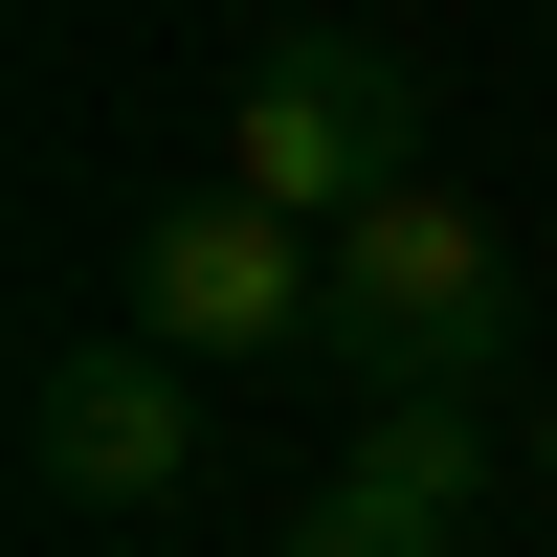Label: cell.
Wrapping results in <instances>:
<instances>
[{
    "label": "cell",
    "mask_w": 557,
    "mask_h": 557,
    "mask_svg": "<svg viewBox=\"0 0 557 557\" xmlns=\"http://www.w3.org/2000/svg\"><path fill=\"white\" fill-rule=\"evenodd\" d=\"M223 201H268V223H380L401 178H424V67L401 45H357V23H290V45H246V89H223Z\"/></svg>",
    "instance_id": "cell-2"
},
{
    "label": "cell",
    "mask_w": 557,
    "mask_h": 557,
    "mask_svg": "<svg viewBox=\"0 0 557 557\" xmlns=\"http://www.w3.org/2000/svg\"><path fill=\"white\" fill-rule=\"evenodd\" d=\"M312 513L380 535V557H491V401H380L357 469L312 491Z\"/></svg>",
    "instance_id": "cell-5"
},
{
    "label": "cell",
    "mask_w": 557,
    "mask_h": 557,
    "mask_svg": "<svg viewBox=\"0 0 557 557\" xmlns=\"http://www.w3.org/2000/svg\"><path fill=\"white\" fill-rule=\"evenodd\" d=\"M312 380H357V401H513V246H491L469 178H401L380 223H335Z\"/></svg>",
    "instance_id": "cell-1"
},
{
    "label": "cell",
    "mask_w": 557,
    "mask_h": 557,
    "mask_svg": "<svg viewBox=\"0 0 557 557\" xmlns=\"http://www.w3.org/2000/svg\"><path fill=\"white\" fill-rule=\"evenodd\" d=\"M134 335L157 357H312L335 335V246L223 201V178H178V201H134Z\"/></svg>",
    "instance_id": "cell-3"
},
{
    "label": "cell",
    "mask_w": 557,
    "mask_h": 557,
    "mask_svg": "<svg viewBox=\"0 0 557 557\" xmlns=\"http://www.w3.org/2000/svg\"><path fill=\"white\" fill-rule=\"evenodd\" d=\"M535 23H557V0H535Z\"/></svg>",
    "instance_id": "cell-6"
},
{
    "label": "cell",
    "mask_w": 557,
    "mask_h": 557,
    "mask_svg": "<svg viewBox=\"0 0 557 557\" xmlns=\"http://www.w3.org/2000/svg\"><path fill=\"white\" fill-rule=\"evenodd\" d=\"M23 469H45V513H178V491H201L178 357H157V335H67V357L23 380Z\"/></svg>",
    "instance_id": "cell-4"
}]
</instances>
